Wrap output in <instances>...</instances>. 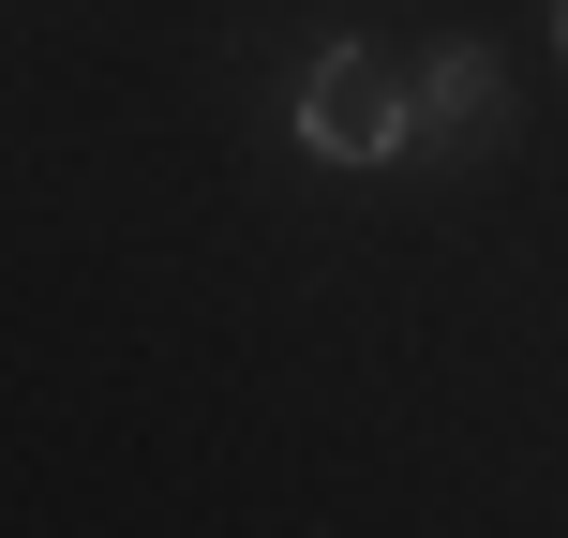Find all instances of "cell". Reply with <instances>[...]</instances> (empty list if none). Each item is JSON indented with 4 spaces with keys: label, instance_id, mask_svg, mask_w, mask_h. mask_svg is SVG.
<instances>
[{
    "label": "cell",
    "instance_id": "3",
    "mask_svg": "<svg viewBox=\"0 0 568 538\" xmlns=\"http://www.w3.org/2000/svg\"><path fill=\"white\" fill-rule=\"evenodd\" d=\"M554 30H568V16H554Z\"/></svg>",
    "mask_w": 568,
    "mask_h": 538
},
{
    "label": "cell",
    "instance_id": "2",
    "mask_svg": "<svg viewBox=\"0 0 568 538\" xmlns=\"http://www.w3.org/2000/svg\"><path fill=\"white\" fill-rule=\"evenodd\" d=\"M494 135H509V75H494V45L404 60V165H479Z\"/></svg>",
    "mask_w": 568,
    "mask_h": 538
},
{
    "label": "cell",
    "instance_id": "1",
    "mask_svg": "<svg viewBox=\"0 0 568 538\" xmlns=\"http://www.w3.org/2000/svg\"><path fill=\"white\" fill-rule=\"evenodd\" d=\"M300 150L314 165H404V60L389 45H329L300 75Z\"/></svg>",
    "mask_w": 568,
    "mask_h": 538
}]
</instances>
